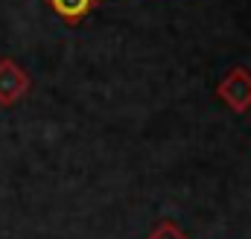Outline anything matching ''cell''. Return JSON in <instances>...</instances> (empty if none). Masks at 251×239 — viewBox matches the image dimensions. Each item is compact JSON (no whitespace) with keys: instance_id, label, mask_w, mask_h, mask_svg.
Instances as JSON below:
<instances>
[{"instance_id":"277c9868","label":"cell","mask_w":251,"mask_h":239,"mask_svg":"<svg viewBox=\"0 0 251 239\" xmlns=\"http://www.w3.org/2000/svg\"><path fill=\"white\" fill-rule=\"evenodd\" d=\"M146 239H187L184 237V231L176 225V222H170V219H161L152 231H149V237Z\"/></svg>"},{"instance_id":"7a4b0ae2","label":"cell","mask_w":251,"mask_h":239,"mask_svg":"<svg viewBox=\"0 0 251 239\" xmlns=\"http://www.w3.org/2000/svg\"><path fill=\"white\" fill-rule=\"evenodd\" d=\"M29 91V76L12 59H0V105H15Z\"/></svg>"},{"instance_id":"6da1fadb","label":"cell","mask_w":251,"mask_h":239,"mask_svg":"<svg viewBox=\"0 0 251 239\" xmlns=\"http://www.w3.org/2000/svg\"><path fill=\"white\" fill-rule=\"evenodd\" d=\"M216 96L222 102H228L231 111H249L251 108V73L246 67H234L222 85L216 88Z\"/></svg>"},{"instance_id":"3957f363","label":"cell","mask_w":251,"mask_h":239,"mask_svg":"<svg viewBox=\"0 0 251 239\" xmlns=\"http://www.w3.org/2000/svg\"><path fill=\"white\" fill-rule=\"evenodd\" d=\"M97 0H47V6L64 18L67 24H76V21H82L88 12H91V6H94Z\"/></svg>"}]
</instances>
